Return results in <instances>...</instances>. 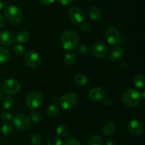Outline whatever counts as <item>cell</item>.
Returning <instances> with one entry per match:
<instances>
[{
  "mask_svg": "<svg viewBox=\"0 0 145 145\" xmlns=\"http://www.w3.org/2000/svg\"><path fill=\"white\" fill-rule=\"evenodd\" d=\"M30 119L34 122H40L42 119V115L38 111H33L30 115Z\"/></svg>",
  "mask_w": 145,
  "mask_h": 145,
  "instance_id": "cell-30",
  "label": "cell"
},
{
  "mask_svg": "<svg viewBox=\"0 0 145 145\" xmlns=\"http://www.w3.org/2000/svg\"><path fill=\"white\" fill-rule=\"evenodd\" d=\"M10 51L4 47H0V65L5 64L9 61Z\"/></svg>",
  "mask_w": 145,
  "mask_h": 145,
  "instance_id": "cell-17",
  "label": "cell"
},
{
  "mask_svg": "<svg viewBox=\"0 0 145 145\" xmlns=\"http://www.w3.org/2000/svg\"><path fill=\"white\" fill-rule=\"evenodd\" d=\"M59 1V4H61L63 6H68L70 5L72 2H73L74 0H57Z\"/></svg>",
  "mask_w": 145,
  "mask_h": 145,
  "instance_id": "cell-36",
  "label": "cell"
},
{
  "mask_svg": "<svg viewBox=\"0 0 145 145\" xmlns=\"http://www.w3.org/2000/svg\"><path fill=\"white\" fill-rule=\"evenodd\" d=\"M57 134L60 137L65 138L69 135V129L65 125H59L57 128Z\"/></svg>",
  "mask_w": 145,
  "mask_h": 145,
  "instance_id": "cell-24",
  "label": "cell"
},
{
  "mask_svg": "<svg viewBox=\"0 0 145 145\" xmlns=\"http://www.w3.org/2000/svg\"><path fill=\"white\" fill-rule=\"evenodd\" d=\"M88 15L93 21H99L102 16V13L100 9L96 6H91L88 10Z\"/></svg>",
  "mask_w": 145,
  "mask_h": 145,
  "instance_id": "cell-15",
  "label": "cell"
},
{
  "mask_svg": "<svg viewBox=\"0 0 145 145\" xmlns=\"http://www.w3.org/2000/svg\"><path fill=\"white\" fill-rule=\"evenodd\" d=\"M105 37L110 45H117L121 42V36L116 28L113 27H109L106 31Z\"/></svg>",
  "mask_w": 145,
  "mask_h": 145,
  "instance_id": "cell-7",
  "label": "cell"
},
{
  "mask_svg": "<svg viewBox=\"0 0 145 145\" xmlns=\"http://www.w3.org/2000/svg\"><path fill=\"white\" fill-rule=\"evenodd\" d=\"M74 80L78 85H81V86H84L88 82L87 78L82 74H77L75 75Z\"/></svg>",
  "mask_w": 145,
  "mask_h": 145,
  "instance_id": "cell-26",
  "label": "cell"
},
{
  "mask_svg": "<svg viewBox=\"0 0 145 145\" xmlns=\"http://www.w3.org/2000/svg\"><path fill=\"white\" fill-rule=\"evenodd\" d=\"M25 63L30 68H35L40 65L41 61L40 56L39 53L35 51H30L25 55Z\"/></svg>",
  "mask_w": 145,
  "mask_h": 145,
  "instance_id": "cell-9",
  "label": "cell"
},
{
  "mask_svg": "<svg viewBox=\"0 0 145 145\" xmlns=\"http://www.w3.org/2000/svg\"><path fill=\"white\" fill-rule=\"evenodd\" d=\"M116 130V127L113 122H108L104 125L103 132L106 136H111L115 133Z\"/></svg>",
  "mask_w": 145,
  "mask_h": 145,
  "instance_id": "cell-18",
  "label": "cell"
},
{
  "mask_svg": "<svg viewBox=\"0 0 145 145\" xmlns=\"http://www.w3.org/2000/svg\"><path fill=\"white\" fill-rule=\"evenodd\" d=\"M78 101V98L75 93L72 92L64 94L59 99V105L64 109H70L74 107Z\"/></svg>",
  "mask_w": 145,
  "mask_h": 145,
  "instance_id": "cell-4",
  "label": "cell"
},
{
  "mask_svg": "<svg viewBox=\"0 0 145 145\" xmlns=\"http://www.w3.org/2000/svg\"><path fill=\"white\" fill-rule=\"evenodd\" d=\"M123 53H124V51L121 47H115L110 53V59L114 62L120 61L123 58Z\"/></svg>",
  "mask_w": 145,
  "mask_h": 145,
  "instance_id": "cell-16",
  "label": "cell"
},
{
  "mask_svg": "<svg viewBox=\"0 0 145 145\" xmlns=\"http://www.w3.org/2000/svg\"><path fill=\"white\" fill-rule=\"evenodd\" d=\"M82 30L86 34H89L91 31V26L87 22L82 23Z\"/></svg>",
  "mask_w": 145,
  "mask_h": 145,
  "instance_id": "cell-35",
  "label": "cell"
},
{
  "mask_svg": "<svg viewBox=\"0 0 145 145\" xmlns=\"http://www.w3.org/2000/svg\"><path fill=\"white\" fill-rule=\"evenodd\" d=\"M127 129L130 134L135 136H140L143 132V127L141 122L136 119L131 120L127 124Z\"/></svg>",
  "mask_w": 145,
  "mask_h": 145,
  "instance_id": "cell-12",
  "label": "cell"
},
{
  "mask_svg": "<svg viewBox=\"0 0 145 145\" xmlns=\"http://www.w3.org/2000/svg\"><path fill=\"white\" fill-rule=\"evenodd\" d=\"M13 51H14V53L16 54L17 55H24L25 51V48L22 45H20V44L14 45V47H13Z\"/></svg>",
  "mask_w": 145,
  "mask_h": 145,
  "instance_id": "cell-29",
  "label": "cell"
},
{
  "mask_svg": "<svg viewBox=\"0 0 145 145\" xmlns=\"http://www.w3.org/2000/svg\"><path fill=\"white\" fill-rule=\"evenodd\" d=\"M13 124L15 128L18 130L26 129L31 125V119L28 116L24 114L18 115L13 118Z\"/></svg>",
  "mask_w": 145,
  "mask_h": 145,
  "instance_id": "cell-8",
  "label": "cell"
},
{
  "mask_svg": "<svg viewBox=\"0 0 145 145\" xmlns=\"http://www.w3.org/2000/svg\"><path fill=\"white\" fill-rule=\"evenodd\" d=\"M91 52L94 56L98 58H105L108 53V50L106 44L103 42H96L92 46Z\"/></svg>",
  "mask_w": 145,
  "mask_h": 145,
  "instance_id": "cell-11",
  "label": "cell"
},
{
  "mask_svg": "<svg viewBox=\"0 0 145 145\" xmlns=\"http://www.w3.org/2000/svg\"><path fill=\"white\" fill-rule=\"evenodd\" d=\"M133 83L139 89H143L145 86L144 77L141 74H138L133 79Z\"/></svg>",
  "mask_w": 145,
  "mask_h": 145,
  "instance_id": "cell-20",
  "label": "cell"
},
{
  "mask_svg": "<svg viewBox=\"0 0 145 145\" xmlns=\"http://www.w3.org/2000/svg\"><path fill=\"white\" fill-rule=\"evenodd\" d=\"M55 1V0H39V1L41 3V4L45 6L51 5L52 4H53Z\"/></svg>",
  "mask_w": 145,
  "mask_h": 145,
  "instance_id": "cell-37",
  "label": "cell"
},
{
  "mask_svg": "<svg viewBox=\"0 0 145 145\" xmlns=\"http://www.w3.org/2000/svg\"><path fill=\"white\" fill-rule=\"evenodd\" d=\"M15 41L14 35L8 30H4L0 33V43L6 46L12 45Z\"/></svg>",
  "mask_w": 145,
  "mask_h": 145,
  "instance_id": "cell-13",
  "label": "cell"
},
{
  "mask_svg": "<svg viewBox=\"0 0 145 145\" xmlns=\"http://www.w3.org/2000/svg\"><path fill=\"white\" fill-rule=\"evenodd\" d=\"M14 132V127L9 123H5L1 127V133L5 136H10Z\"/></svg>",
  "mask_w": 145,
  "mask_h": 145,
  "instance_id": "cell-22",
  "label": "cell"
},
{
  "mask_svg": "<svg viewBox=\"0 0 145 145\" xmlns=\"http://www.w3.org/2000/svg\"><path fill=\"white\" fill-rule=\"evenodd\" d=\"M1 98H2V94H1V92H0V100H1Z\"/></svg>",
  "mask_w": 145,
  "mask_h": 145,
  "instance_id": "cell-41",
  "label": "cell"
},
{
  "mask_svg": "<svg viewBox=\"0 0 145 145\" xmlns=\"http://www.w3.org/2000/svg\"><path fill=\"white\" fill-rule=\"evenodd\" d=\"M89 95L91 99L93 101L102 100L105 98L106 92L104 90L100 87H94L91 88L89 92Z\"/></svg>",
  "mask_w": 145,
  "mask_h": 145,
  "instance_id": "cell-14",
  "label": "cell"
},
{
  "mask_svg": "<svg viewBox=\"0 0 145 145\" xmlns=\"http://www.w3.org/2000/svg\"><path fill=\"white\" fill-rule=\"evenodd\" d=\"M30 39V34L28 31H20L16 35V41L19 44H25L28 42Z\"/></svg>",
  "mask_w": 145,
  "mask_h": 145,
  "instance_id": "cell-19",
  "label": "cell"
},
{
  "mask_svg": "<svg viewBox=\"0 0 145 145\" xmlns=\"http://www.w3.org/2000/svg\"><path fill=\"white\" fill-rule=\"evenodd\" d=\"M69 17L71 21L74 24H80L83 23L84 15L82 9L78 7H72L69 11Z\"/></svg>",
  "mask_w": 145,
  "mask_h": 145,
  "instance_id": "cell-10",
  "label": "cell"
},
{
  "mask_svg": "<svg viewBox=\"0 0 145 145\" xmlns=\"http://www.w3.org/2000/svg\"><path fill=\"white\" fill-rule=\"evenodd\" d=\"M59 108L58 105H56V104H52V105H50L48 108V110H47L48 115L50 117H56L58 115V113H59Z\"/></svg>",
  "mask_w": 145,
  "mask_h": 145,
  "instance_id": "cell-23",
  "label": "cell"
},
{
  "mask_svg": "<svg viewBox=\"0 0 145 145\" xmlns=\"http://www.w3.org/2000/svg\"><path fill=\"white\" fill-rule=\"evenodd\" d=\"M31 143L32 145H40L41 143V136L39 134L35 133L31 136Z\"/></svg>",
  "mask_w": 145,
  "mask_h": 145,
  "instance_id": "cell-31",
  "label": "cell"
},
{
  "mask_svg": "<svg viewBox=\"0 0 145 145\" xmlns=\"http://www.w3.org/2000/svg\"><path fill=\"white\" fill-rule=\"evenodd\" d=\"M4 16L7 21L13 24H18L22 21L23 12L20 8L16 6H8L4 9Z\"/></svg>",
  "mask_w": 145,
  "mask_h": 145,
  "instance_id": "cell-2",
  "label": "cell"
},
{
  "mask_svg": "<svg viewBox=\"0 0 145 145\" xmlns=\"http://www.w3.org/2000/svg\"><path fill=\"white\" fill-rule=\"evenodd\" d=\"M64 145H82L79 140L74 138H69L67 139Z\"/></svg>",
  "mask_w": 145,
  "mask_h": 145,
  "instance_id": "cell-34",
  "label": "cell"
},
{
  "mask_svg": "<svg viewBox=\"0 0 145 145\" xmlns=\"http://www.w3.org/2000/svg\"><path fill=\"white\" fill-rule=\"evenodd\" d=\"M47 144L48 145H62V141L58 136H51L48 139V142H47Z\"/></svg>",
  "mask_w": 145,
  "mask_h": 145,
  "instance_id": "cell-28",
  "label": "cell"
},
{
  "mask_svg": "<svg viewBox=\"0 0 145 145\" xmlns=\"http://www.w3.org/2000/svg\"><path fill=\"white\" fill-rule=\"evenodd\" d=\"M142 95L139 91L135 89H128L124 92L123 95V102L127 106L133 107L140 103Z\"/></svg>",
  "mask_w": 145,
  "mask_h": 145,
  "instance_id": "cell-3",
  "label": "cell"
},
{
  "mask_svg": "<svg viewBox=\"0 0 145 145\" xmlns=\"http://www.w3.org/2000/svg\"><path fill=\"white\" fill-rule=\"evenodd\" d=\"M14 105V100L11 97L6 96L2 100V106L5 109H10Z\"/></svg>",
  "mask_w": 145,
  "mask_h": 145,
  "instance_id": "cell-27",
  "label": "cell"
},
{
  "mask_svg": "<svg viewBox=\"0 0 145 145\" xmlns=\"http://www.w3.org/2000/svg\"><path fill=\"white\" fill-rule=\"evenodd\" d=\"M43 102V96L38 91H33L27 95L25 103L30 109H36L40 106Z\"/></svg>",
  "mask_w": 145,
  "mask_h": 145,
  "instance_id": "cell-5",
  "label": "cell"
},
{
  "mask_svg": "<svg viewBox=\"0 0 145 145\" xmlns=\"http://www.w3.org/2000/svg\"><path fill=\"white\" fill-rule=\"evenodd\" d=\"M103 142L102 138L99 135H93L89 139L88 145H103Z\"/></svg>",
  "mask_w": 145,
  "mask_h": 145,
  "instance_id": "cell-25",
  "label": "cell"
},
{
  "mask_svg": "<svg viewBox=\"0 0 145 145\" xmlns=\"http://www.w3.org/2000/svg\"><path fill=\"white\" fill-rule=\"evenodd\" d=\"M4 9V3L1 0H0V12L3 11Z\"/></svg>",
  "mask_w": 145,
  "mask_h": 145,
  "instance_id": "cell-40",
  "label": "cell"
},
{
  "mask_svg": "<svg viewBox=\"0 0 145 145\" xmlns=\"http://www.w3.org/2000/svg\"><path fill=\"white\" fill-rule=\"evenodd\" d=\"M4 24H5V20H4V16L1 14H0V29L4 27Z\"/></svg>",
  "mask_w": 145,
  "mask_h": 145,
  "instance_id": "cell-38",
  "label": "cell"
},
{
  "mask_svg": "<svg viewBox=\"0 0 145 145\" xmlns=\"http://www.w3.org/2000/svg\"><path fill=\"white\" fill-rule=\"evenodd\" d=\"M61 42L66 51H71L77 47L79 38L76 32L72 30H66L61 35Z\"/></svg>",
  "mask_w": 145,
  "mask_h": 145,
  "instance_id": "cell-1",
  "label": "cell"
},
{
  "mask_svg": "<svg viewBox=\"0 0 145 145\" xmlns=\"http://www.w3.org/2000/svg\"><path fill=\"white\" fill-rule=\"evenodd\" d=\"M76 59V57L74 53H69L66 54V55H65V58H64V63H65V65H67V66H72V65H73L74 64Z\"/></svg>",
  "mask_w": 145,
  "mask_h": 145,
  "instance_id": "cell-21",
  "label": "cell"
},
{
  "mask_svg": "<svg viewBox=\"0 0 145 145\" xmlns=\"http://www.w3.org/2000/svg\"><path fill=\"white\" fill-rule=\"evenodd\" d=\"M21 85L14 78H8L4 81L2 85V90L7 95H14L19 92Z\"/></svg>",
  "mask_w": 145,
  "mask_h": 145,
  "instance_id": "cell-6",
  "label": "cell"
},
{
  "mask_svg": "<svg viewBox=\"0 0 145 145\" xmlns=\"http://www.w3.org/2000/svg\"><path fill=\"white\" fill-rule=\"evenodd\" d=\"M1 116L4 120L7 121V122L11 121L13 119V118H14L13 114L11 113V112H8V111H4V112H3L2 113H1Z\"/></svg>",
  "mask_w": 145,
  "mask_h": 145,
  "instance_id": "cell-32",
  "label": "cell"
},
{
  "mask_svg": "<svg viewBox=\"0 0 145 145\" xmlns=\"http://www.w3.org/2000/svg\"><path fill=\"white\" fill-rule=\"evenodd\" d=\"M78 51H79V53L82 55H87L89 53V48L84 44L79 45V48H78Z\"/></svg>",
  "mask_w": 145,
  "mask_h": 145,
  "instance_id": "cell-33",
  "label": "cell"
},
{
  "mask_svg": "<svg viewBox=\"0 0 145 145\" xmlns=\"http://www.w3.org/2000/svg\"><path fill=\"white\" fill-rule=\"evenodd\" d=\"M106 145H116V142L113 139H108L106 142Z\"/></svg>",
  "mask_w": 145,
  "mask_h": 145,
  "instance_id": "cell-39",
  "label": "cell"
}]
</instances>
